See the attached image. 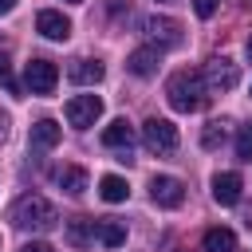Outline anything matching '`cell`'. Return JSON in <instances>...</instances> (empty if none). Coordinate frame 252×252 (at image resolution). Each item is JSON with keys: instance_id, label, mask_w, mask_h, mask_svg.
<instances>
[{"instance_id": "cell-1", "label": "cell", "mask_w": 252, "mask_h": 252, "mask_svg": "<svg viewBox=\"0 0 252 252\" xmlns=\"http://www.w3.org/2000/svg\"><path fill=\"white\" fill-rule=\"evenodd\" d=\"M165 98H169L173 110L193 114V110H201V106L209 102V83H205L201 71H189V67H185V71H173L169 83H165Z\"/></svg>"}, {"instance_id": "cell-2", "label": "cell", "mask_w": 252, "mask_h": 252, "mask_svg": "<svg viewBox=\"0 0 252 252\" xmlns=\"http://www.w3.org/2000/svg\"><path fill=\"white\" fill-rule=\"evenodd\" d=\"M12 224L24 228V232H51L59 224V213H55V205L43 193H24L12 205Z\"/></svg>"}, {"instance_id": "cell-3", "label": "cell", "mask_w": 252, "mask_h": 252, "mask_svg": "<svg viewBox=\"0 0 252 252\" xmlns=\"http://www.w3.org/2000/svg\"><path fill=\"white\" fill-rule=\"evenodd\" d=\"M142 142L150 154H173L177 150V126L169 118H146L142 122Z\"/></svg>"}, {"instance_id": "cell-4", "label": "cell", "mask_w": 252, "mask_h": 252, "mask_svg": "<svg viewBox=\"0 0 252 252\" xmlns=\"http://www.w3.org/2000/svg\"><path fill=\"white\" fill-rule=\"evenodd\" d=\"M138 28H142V35H146L158 51H165V47H177V43H181V24H177V20H169V16H146Z\"/></svg>"}, {"instance_id": "cell-5", "label": "cell", "mask_w": 252, "mask_h": 252, "mask_svg": "<svg viewBox=\"0 0 252 252\" xmlns=\"http://www.w3.org/2000/svg\"><path fill=\"white\" fill-rule=\"evenodd\" d=\"M63 114H67V122L75 130H91L98 122V114H102V98L98 94H75V98H67Z\"/></svg>"}, {"instance_id": "cell-6", "label": "cell", "mask_w": 252, "mask_h": 252, "mask_svg": "<svg viewBox=\"0 0 252 252\" xmlns=\"http://www.w3.org/2000/svg\"><path fill=\"white\" fill-rule=\"evenodd\" d=\"M205 83H209V91H232L236 83H240V67L228 59V55H213L209 63H205Z\"/></svg>"}, {"instance_id": "cell-7", "label": "cell", "mask_w": 252, "mask_h": 252, "mask_svg": "<svg viewBox=\"0 0 252 252\" xmlns=\"http://www.w3.org/2000/svg\"><path fill=\"white\" fill-rule=\"evenodd\" d=\"M55 83H59V67H55L51 59H32V63L24 67V87H28L32 94H51Z\"/></svg>"}, {"instance_id": "cell-8", "label": "cell", "mask_w": 252, "mask_h": 252, "mask_svg": "<svg viewBox=\"0 0 252 252\" xmlns=\"http://www.w3.org/2000/svg\"><path fill=\"white\" fill-rule=\"evenodd\" d=\"M150 197L161 209H177L185 201V185L177 177H169V173H158V177H150Z\"/></svg>"}, {"instance_id": "cell-9", "label": "cell", "mask_w": 252, "mask_h": 252, "mask_svg": "<svg viewBox=\"0 0 252 252\" xmlns=\"http://www.w3.org/2000/svg\"><path fill=\"white\" fill-rule=\"evenodd\" d=\"M35 32L47 35V39H55V43H63V39L71 35V20H67L63 12H55V8H43V12L35 16Z\"/></svg>"}, {"instance_id": "cell-10", "label": "cell", "mask_w": 252, "mask_h": 252, "mask_svg": "<svg viewBox=\"0 0 252 252\" xmlns=\"http://www.w3.org/2000/svg\"><path fill=\"white\" fill-rule=\"evenodd\" d=\"M158 63H161V51H158L154 43H146V47H138V51L126 55V71L138 75V79H150V75L158 71Z\"/></svg>"}, {"instance_id": "cell-11", "label": "cell", "mask_w": 252, "mask_h": 252, "mask_svg": "<svg viewBox=\"0 0 252 252\" xmlns=\"http://www.w3.org/2000/svg\"><path fill=\"white\" fill-rule=\"evenodd\" d=\"M51 177H55V185H59L63 193H71V197H83V193H87V185H91V177H87V169H83V165H59Z\"/></svg>"}, {"instance_id": "cell-12", "label": "cell", "mask_w": 252, "mask_h": 252, "mask_svg": "<svg viewBox=\"0 0 252 252\" xmlns=\"http://www.w3.org/2000/svg\"><path fill=\"white\" fill-rule=\"evenodd\" d=\"M240 189H244L240 173H213V201L217 205H236Z\"/></svg>"}, {"instance_id": "cell-13", "label": "cell", "mask_w": 252, "mask_h": 252, "mask_svg": "<svg viewBox=\"0 0 252 252\" xmlns=\"http://www.w3.org/2000/svg\"><path fill=\"white\" fill-rule=\"evenodd\" d=\"M67 244L71 248H87V244H94L98 240V220H91V217H75V220H67Z\"/></svg>"}, {"instance_id": "cell-14", "label": "cell", "mask_w": 252, "mask_h": 252, "mask_svg": "<svg viewBox=\"0 0 252 252\" xmlns=\"http://www.w3.org/2000/svg\"><path fill=\"white\" fill-rule=\"evenodd\" d=\"M102 146H106V150H122V154H130V146H134V126H130L126 118H114V122L102 130Z\"/></svg>"}, {"instance_id": "cell-15", "label": "cell", "mask_w": 252, "mask_h": 252, "mask_svg": "<svg viewBox=\"0 0 252 252\" xmlns=\"http://www.w3.org/2000/svg\"><path fill=\"white\" fill-rule=\"evenodd\" d=\"M67 75H71V83H79V87H94V83L106 75V67H102L98 59H75V63L67 67Z\"/></svg>"}, {"instance_id": "cell-16", "label": "cell", "mask_w": 252, "mask_h": 252, "mask_svg": "<svg viewBox=\"0 0 252 252\" xmlns=\"http://www.w3.org/2000/svg\"><path fill=\"white\" fill-rule=\"evenodd\" d=\"M59 138H63V126H59L55 118H39V122L32 126V146H35V150H55Z\"/></svg>"}, {"instance_id": "cell-17", "label": "cell", "mask_w": 252, "mask_h": 252, "mask_svg": "<svg viewBox=\"0 0 252 252\" xmlns=\"http://www.w3.org/2000/svg\"><path fill=\"white\" fill-rule=\"evenodd\" d=\"M201 248L205 252H236V232L232 228H209L201 236Z\"/></svg>"}, {"instance_id": "cell-18", "label": "cell", "mask_w": 252, "mask_h": 252, "mask_svg": "<svg viewBox=\"0 0 252 252\" xmlns=\"http://www.w3.org/2000/svg\"><path fill=\"white\" fill-rule=\"evenodd\" d=\"M98 193H102V201L118 205V201H126V197H130V185H126L118 173H106V177L98 181Z\"/></svg>"}, {"instance_id": "cell-19", "label": "cell", "mask_w": 252, "mask_h": 252, "mask_svg": "<svg viewBox=\"0 0 252 252\" xmlns=\"http://www.w3.org/2000/svg\"><path fill=\"white\" fill-rule=\"evenodd\" d=\"M98 244H106V248L126 244V224H122V220H114V217L98 220Z\"/></svg>"}, {"instance_id": "cell-20", "label": "cell", "mask_w": 252, "mask_h": 252, "mask_svg": "<svg viewBox=\"0 0 252 252\" xmlns=\"http://www.w3.org/2000/svg\"><path fill=\"white\" fill-rule=\"evenodd\" d=\"M224 126H228V122H209V126H205V134H201L205 150H217V146L228 138V130H224Z\"/></svg>"}, {"instance_id": "cell-21", "label": "cell", "mask_w": 252, "mask_h": 252, "mask_svg": "<svg viewBox=\"0 0 252 252\" xmlns=\"http://www.w3.org/2000/svg\"><path fill=\"white\" fill-rule=\"evenodd\" d=\"M0 83L8 91H16V79H12V63H8V51H0Z\"/></svg>"}, {"instance_id": "cell-22", "label": "cell", "mask_w": 252, "mask_h": 252, "mask_svg": "<svg viewBox=\"0 0 252 252\" xmlns=\"http://www.w3.org/2000/svg\"><path fill=\"white\" fill-rule=\"evenodd\" d=\"M217 8H220V0H193V12H197L201 20H209Z\"/></svg>"}, {"instance_id": "cell-23", "label": "cell", "mask_w": 252, "mask_h": 252, "mask_svg": "<svg viewBox=\"0 0 252 252\" xmlns=\"http://www.w3.org/2000/svg\"><path fill=\"white\" fill-rule=\"evenodd\" d=\"M236 154H240L244 161H252V134H248V130H244V134L236 138Z\"/></svg>"}, {"instance_id": "cell-24", "label": "cell", "mask_w": 252, "mask_h": 252, "mask_svg": "<svg viewBox=\"0 0 252 252\" xmlns=\"http://www.w3.org/2000/svg\"><path fill=\"white\" fill-rule=\"evenodd\" d=\"M20 252H55V248H51V244H43V240H28Z\"/></svg>"}, {"instance_id": "cell-25", "label": "cell", "mask_w": 252, "mask_h": 252, "mask_svg": "<svg viewBox=\"0 0 252 252\" xmlns=\"http://www.w3.org/2000/svg\"><path fill=\"white\" fill-rule=\"evenodd\" d=\"M12 8H16V0H0V16H8Z\"/></svg>"}, {"instance_id": "cell-26", "label": "cell", "mask_w": 252, "mask_h": 252, "mask_svg": "<svg viewBox=\"0 0 252 252\" xmlns=\"http://www.w3.org/2000/svg\"><path fill=\"white\" fill-rule=\"evenodd\" d=\"M8 138V114H0V142Z\"/></svg>"}, {"instance_id": "cell-27", "label": "cell", "mask_w": 252, "mask_h": 252, "mask_svg": "<svg viewBox=\"0 0 252 252\" xmlns=\"http://www.w3.org/2000/svg\"><path fill=\"white\" fill-rule=\"evenodd\" d=\"M248 55H252V35H248Z\"/></svg>"}, {"instance_id": "cell-28", "label": "cell", "mask_w": 252, "mask_h": 252, "mask_svg": "<svg viewBox=\"0 0 252 252\" xmlns=\"http://www.w3.org/2000/svg\"><path fill=\"white\" fill-rule=\"evenodd\" d=\"M67 4H83V0H67Z\"/></svg>"}]
</instances>
